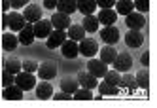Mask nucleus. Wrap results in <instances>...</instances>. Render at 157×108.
Segmentation results:
<instances>
[{
    "mask_svg": "<svg viewBox=\"0 0 157 108\" xmlns=\"http://www.w3.org/2000/svg\"><path fill=\"white\" fill-rule=\"evenodd\" d=\"M25 25H27V21L19 12H10V14H4L2 17V27H10L13 32H19Z\"/></svg>",
    "mask_w": 157,
    "mask_h": 108,
    "instance_id": "1",
    "label": "nucleus"
},
{
    "mask_svg": "<svg viewBox=\"0 0 157 108\" xmlns=\"http://www.w3.org/2000/svg\"><path fill=\"white\" fill-rule=\"evenodd\" d=\"M13 83L17 85V87H21L23 91H29V89H32V87L36 85V78L32 76V72H25V70H21V72H17V74H15Z\"/></svg>",
    "mask_w": 157,
    "mask_h": 108,
    "instance_id": "2",
    "label": "nucleus"
},
{
    "mask_svg": "<svg viewBox=\"0 0 157 108\" xmlns=\"http://www.w3.org/2000/svg\"><path fill=\"white\" fill-rule=\"evenodd\" d=\"M78 49H80V53L83 57H95L97 55V51H98V44H97V40L95 38H83L80 40V44H78Z\"/></svg>",
    "mask_w": 157,
    "mask_h": 108,
    "instance_id": "3",
    "label": "nucleus"
},
{
    "mask_svg": "<svg viewBox=\"0 0 157 108\" xmlns=\"http://www.w3.org/2000/svg\"><path fill=\"white\" fill-rule=\"evenodd\" d=\"M112 64H114V68H116L117 72H129L131 67H132V57H131V53H127V51L117 53Z\"/></svg>",
    "mask_w": 157,
    "mask_h": 108,
    "instance_id": "4",
    "label": "nucleus"
},
{
    "mask_svg": "<svg viewBox=\"0 0 157 108\" xmlns=\"http://www.w3.org/2000/svg\"><path fill=\"white\" fill-rule=\"evenodd\" d=\"M32 30H34V36L36 38H44V40H46L49 36V32L53 30L51 21L49 19H38V21L32 23Z\"/></svg>",
    "mask_w": 157,
    "mask_h": 108,
    "instance_id": "5",
    "label": "nucleus"
},
{
    "mask_svg": "<svg viewBox=\"0 0 157 108\" xmlns=\"http://www.w3.org/2000/svg\"><path fill=\"white\" fill-rule=\"evenodd\" d=\"M36 72H38V78H42V80H53L57 76V64L53 61H46V63L38 64Z\"/></svg>",
    "mask_w": 157,
    "mask_h": 108,
    "instance_id": "6",
    "label": "nucleus"
},
{
    "mask_svg": "<svg viewBox=\"0 0 157 108\" xmlns=\"http://www.w3.org/2000/svg\"><path fill=\"white\" fill-rule=\"evenodd\" d=\"M100 38H102L104 44L114 46V44H117V40H119V29L114 27V25H108V27H104L102 30H100Z\"/></svg>",
    "mask_w": 157,
    "mask_h": 108,
    "instance_id": "7",
    "label": "nucleus"
},
{
    "mask_svg": "<svg viewBox=\"0 0 157 108\" xmlns=\"http://www.w3.org/2000/svg\"><path fill=\"white\" fill-rule=\"evenodd\" d=\"M87 70L91 72L95 78H102L104 74H106V70H108V64H106V63H102L100 59L91 57V59H89V63H87Z\"/></svg>",
    "mask_w": 157,
    "mask_h": 108,
    "instance_id": "8",
    "label": "nucleus"
},
{
    "mask_svg": "<svg viewBox=\"0 0 157 108\" xmlns=\"http://www.w3.org/2000/svg\"><path fill=\"white\" fill-rule=\"evenodd\" d=\"M125 25H127L129 29L140 30V29L146 25V17H144V14H140V12H131V14L125 15Z\"/></svg>",
    "mask_w": 157,
    "mask_h": 108,
    "instance_id": "9",
    "label": "nucleus"
},
{
    "mask_svg": "<svg viewBox=\"0 0 157 108\" xmlns=\"http://www.w3.org/2000/svg\"><path fill=\"white\" fill-rule=\"evenodd\" d=\"M21 15L25 17L27 23H34V21L42 19V8H40L38 4H27Z\"/></svg>",
    "mask_w": 157,
    "mask_h": 108,
    "instance_id": "10",
    "label": "nucleus"
},
{
    "mask_svg": "<svg viewBox=\"0 0 157 108\" xmlns=\"http://www.w3.org/2000/svg\"><path fill=\"white\" fill-rule=\"evenodd\" d=\"M34 87H36V97H38L40 101H48V99H51V95H53V85H51L49 80H42L40 83L34 85Z\"/></svg>",
    "mask_w": 157,
    "mask_h": 108,
    "instance_id": "11",
    "label": "nucleus"
},
{
    "mask_svg": "<svg viewBox=\"0 0 157 108\" xmlns=\"http://www.w3.org/2000/svg\"><path fill=\"white\" fill-rule=\"evenodd\" d=\"M48 40V48L49 49H55V48H61V44L66 40V32L61 30V29H55L49 32V36L46 38Z\"/></svg>",
    "mask_w": 157,
    "mask_h": 108,
    "instance_id": "12",
    "label": "nucleus"
},
{
    "mask_svg": "<svg viewBox=\"0 0 157 108\" xmlns=\"http://www.w3.org/2000/svg\"><path fill=\"white\" fill-rule=\"evenodd\" d=\"M61 53H63V57H66V59H76L78 53H80V49H78V42H74L70 38L64 40L61 44Z\"/></svg>",
    "mask_w": 157,
    "mask_h": 108,
    "instance_id": "13",
    "label": "nucleus"
},
{
    "mask_svg": "<svg viewBox=\"0 0 157 108\" xmlns=\"http://www.w3.org/2000/svg\"><path fill=\"white\" fill-rule=\"evenodd\" d=\"M49 21H51V27L53 29H61V30H66V29L70 27V23H72L70 17L66 15V14H61V12H55Z\"/></svg>",
    "mask_w": 157,
    "mask_h": 108,
    "instance_id": "14",
    "label": "nucleus"
},
{
    "mask_svg": "<svg viewBox=\"0 0 157 108\" xmlns=\"http://www.w3.org/2000/svg\"><path fill=\"white\" fill-rule=\"evenodd\" d=\"M97 19H98L100 25L108 27V25H114V23H116L117 14H116V10H112V8H104V10H100V12H98Z\"/></svg>",
    "mask_w": 157,
    "mask_h": 108,
    "instance_id": "15",
    "label": "nucleus"
},
{
    "mask_svg": "<svg viewBox=\"0 0 157 108\" xmlns=\"http://www.w3.org/2000/svg\"><path fill=\"white\" fill-rule=\"evenodd\" d=\"M76 78H78V83H80L82 87H87V89H95V87H97V83H98V82H97L98 78H95V76H93V74L89 72V70L80 72Z\"/></svg>",
    "mask_w": 157,
    "mask_h": 108,
    "instance_id": "16",
    "label": "nucleus"
},
{
    "mask_svg": "<svg viewBox=\"0 0 157 108\" xmlns=\"http://www.w3.org/2000/svg\"><path fill=\"white\" fill-rule=\"evenodd\" d=\"M34 30H32V23H27L23 29L19 30V36H17V40H19V44H23V46H30L32 42H34Z\"/></svg>",
    "mask_w": 157,
    "mask_h": 108,
    "instance_id": "17",
    "label": "nucleus"
},
{
    "mask_svg": "<svg viewBox=\"0 0 157 108\" xmlns=\"http://www.w3.org/2000/svg\"><path fill=\"white\" fill-rule=\"evenodd\" d=\"M125 44H127L129 48H140V46L144 44V34H142L140 30L131 29L127 34H125Z\"/></svg>",
    "mask_w": 157,
    "mask_h": 108,
    "instance_id": "18",
    "label": "nucleus"
},
{
    "mask_svg": "<svg viewBox=\"0 0 157 108\" xmlns=\"http://www.w3.org/2000/svg\"><path fill=\"white\" fill-rule=\"evenodd\" d=\"M119 87L127 89L129 93L136 91V89H138V83H136V78H134V74H129V72L121 74V80H119Z\"/></svg>",
    "mask_w": 157,
    "mask_h": 108,
    "instance_id": "19",
    "label": "nucleus"
},
{
    "mask_svg": "<svg viewBox=\"0 0 157 108\" xmlns=\"http://www.w3.org/2000/svg\"><path fill=\"white\" fill-rule=\"evenodd\" d=\"M2 97H4L6 101H21V99H23V89L17 87L15 83L6 85V87H4V93H2Z\"/></svg>",
    "mask_w": 157,
    "mask_h": 108,
    "instance_id": "20",
    "label": "nucleus"
},
{
    "mask_svg": "<svg viewBox=\"0 0 157 108\" xmlns=\"http://www.w3.org/2000/svg\"><path fill=\"white\" fill-rule=\"evenodd\" d=\"M66 36L70 40H74V42H80V40L85 38V29L82 25H78V23H70V27L66 29Z\"/></svg>",
    "mask_w": 157,
    "mask_h": 108,
    "instance_id": "21",
    "label": "nucleus"
},
{
    "mask_svg": "<svg viewBox=\"0 0 157 108\" xmlns=\"http://www.w3.org/2000/svg\"><path fill=\"white\" fill-rule=\"evenodd\" d=\"M78 87H80V83H78V78L76 76H64L61 80V91L68 93V95H72Z\"/></svg>",
    "mask_w": 157,
    "mask_h": 108,
    "instance_id": "22",
    "label": "nucleus"
},
{
    "mask_svg": "<svg viewBox=\"0 0 157 108\" xmlns=\"http://www.w3.org/2000/svg\"><path fill=\"white\" fill-rule=\"evenodd\" d=\"M57 12H61V14H66V15H72L76 10H78V6H76V0H59L57 2Z\"/></svg>",
    "mask_w": 157,
    "mask_h": 108,
    "instance_id": "23",
    "label": "nucleus"
},
{
    "mask_svg": "<svg viewBox=\"0 0 157 108\" xmlns=\"http://www.w3.org/2000/svg\"><path fill=\"white\" fill-rule=\"evenodd\" d=\"M76 6H78V10H80L83 15H91V14H95V10H97V2H95V0H76Z\"/></svg>",
    "mask_w": 157,
    "mask_h": 108,
    "instance_id": "24",
    "label": "nucleus"
},
{
    "mask_svg": "<svg viewBox=\"0 0 157 108\" xmlns=\"http://www.w3.org/2000/svg\"><path fill=\"white\" fill-rule=\"evenodd\" d=\"M134 12V4H132V0H116V14L119 15H127Z\"/></svg>",
    "mask_w": 157,
    "mask_h": 108,
    "instance_id": "25",
    "label": "nucleus"
},
{
    "mask_svg": "<svg viewBox=\"0 0 157 108\" xmlns=\"http://www.w3.org/2000/svg\"><path fill=\"white\" fill-rule=\"evenodd\" d=\"M17 44H19V40H17V36L13 34V32H6V34L2 36V48L6 51H13L17 48Z\"/></svg>",
    "mask_w": 157,
    "mask_h": 108,
    "instance_id": "26",
    "label": "nucleus"
},
{
    "mask_svg": "<svg viewBox=\"0 0 157 108\" xmlns=\"http://www.w3.org/2000/svg\"><path fill=\"white\" fill-rule=\"evenodd\" d=\"M116 55H117V49L112 48V46H108V44H106V48L100 49V61L106 63V64H112V63H114Z\"/></svg>",
    "mask_w": 157,
    "mask_h": 108,
    "instance_id": "27",
    "label": "nucleus"
},
{
    "mask_svg": "<svg viewBox=\"0 0 157 108\" xmlns=\"http://www.w3.org/2000/svg\"><path fill=\"white\" fill-rule=\"evenodd\" d=\"M134 78H136V83H138V87H142V89H148L150 87V72H148V68H140L136 74H134Z\"/></svg>",
    "mask_w": 157,
    "mask_h": 108,
    "instance_id": "28",
    "label": "nucleus"
},
{
    "mask_svg": "<svg viewBox=\"0 0 157 108\" xmlns=\"http://www.w3.org/2000/svg\"><path fill=\"white\" fill-rule=\"evenodd\" d=\"M98 19L91 14V15H85L83 17V23H82V27L85 29V32H97L98 30Z\"/></svg>",
    "mask_w": 157,
    "mask_h": 108,
    "instance_id": "29",
    "label": "nucleus"
},
{
    "mask_svg": "<svg viewBox=\"0 0 157 108\" xmlns=\"http://www.w3.org/2000/svg\"><path fill=\"white\" fill-rule=\"evenodd\" d=\"M97 87H98V93L100 95H119V87L117 85H112V83H108V82H100V83H97Z\"/></svg>",
    "mask_w": 157,
    "mask_h": 108,
    "instance_id": "30",
    "label": "nucleus"
},
{
    "mask_svg": "<svg viewBox=\"0 0 157 108\" xmlns=\"http://www.w3.org/2000/svg\"><path fill=\"white\" fill-rule=\"evenodd\" d=\"M4 70L12 72V74L21 72V61H19L17 57H8V59L4 61Z\"/></svg>",
    "mask_w": 157,
    "mask_h": 108,
    "instance_id": "31",
    "label": "nucleus"
},
{
    "mask_svg": "<svg viewBox=\"0 0 157 108\" xmlns=\"http://www.w3.org/2000/svg\"><path fill=\"white\" fill-rule=\"evenodd\" d=\"M72 99H76V101H93V93L87 87H78L72 93Z\"/></svg>",
    "mask_w": 157,
    "mask_h": 108,
    "instance_id": "32",
    "label": "nucleus"
},
{
    "mask_svg": "<svg viewBox=\"0 0 157 108\" xmlns=\"http://www.w3.org/2000/svg\"><path fill=\"white\" fill-rule=\"evenodd\" d=\"M104 82H108V83H112V85H117L119 87V80H121V72H117L116 68L114 70H106V74H104Z\"/></svg>",
    "mask_w": 157,
    "mask_h": 108,
    "instance_id": "33",
    "label": "nucleus"
},
{
    "mask_svg": "<svg viewBox=\"0 0 157 108\" xmlns=\"http://www.w3.org/2000/svg\"><path fill=\"white\" fill-rule=\"evenodd\" d=\"M21 70H25V72H32V74H34V72L38 70V63H36V61H32V59L21 61Z\"/></svg>",
    "mask_w": 157,
    "mask_h": 108,
    "instance_id": "34",
    "label": "nucleus"
},
{
    "mask_svg": "<svg viewBox=\"0 0 157 108\" xmlns=\"http://www.w3.org/2000/svg\"><path fill=\"white\" fill-rule=\"evenodd\" d=\"M132 4H134V10L140 14H148V10H150V0H132Z\"/></svg>",
    "mask_w": 157,
    "mask_h": 108,
    "instance_id": "35",
    "label": "nucleus"
},
{
    "mask_svg": "<svg viewBox=\"0 0 157 108\" xmlns=\"http://www.w3.org/2000/svg\"><path fill=\"white\" fill-rule=\"evenodd\" d=\"M13 80H15V74L8 72V70H4V72H2V85H4V87H6V85H12V83H13Z\"/></svg>",
    "mask_w": 157,
    "mask_h": 108,
    "instance_id": "36",
    "label": "nucleus"
},
{
    "mask_svg": "<svg viewBox=\"0 0 157 108\" xmlns=\"http://www.w3.org/2000/svg\"><path fill=\"white\" fill-rule=\"evenodd\" d=\"M97 6H100V10H104V8H114L116 6V0H95Z\"/></svg>",
    "mask_w": 157,
    "mask_h": 108,
    "instance_id": "37",
    "label": "nucleus"
},
{
    "mask_svg": "<svg viewBox=\"0 0 157 108\" xmlns=\"http://www.w3.org/2000/svg\"><path fill=\"white\" fill-rule=\"evenodd\" d=\"M29 2L30 0H10V6H12L13 10H19V8H25Z\"/></svg>",
    "mask_w": 157,
    "mask_h": 108,
    "instance_id": "38",
    "label": "nucleus"
},
{
    "mask_svg": "<svg viewBox=\"0 0 157 108\" xmlns=\"http://www.w3.org/2000/svg\"><path fill=\"white\" fill-rule=\"evenodd\" d=\"M51 99H55V101H68V99H72V95H68V93L61 91V93H55V95H51Z\"/></svg>",
    "mask_w": 157,
    "mask_h": 108,
    "instance_id": "39",
    "label": "nucleus"
},
{
    "mask_svg": "<svg viewBox=\"0 0 157 108\" xmlns=\"http://www.w3.org/2000/svg\"><path fill=\"white\" fill-rule=\"evenodd\" d=\"M57 2H59V0H44V8H46V10H55Z\"/></svg>",
    "mask_w": 157,
    "mask_h": 108,
    "instance_id": "40",
    "label": "nucleus"
},
{
    "mask_svg": "<svg viewBox=\"0 0 157 108\" xmlns=\"http://www.w3.org/2000/svg\"><path fill=\"white\" fill-rule=\"evenodd\" d=\"M148 64H150V51H144V55H142V67L148 68Z\"/></svg>",
    "mask_w": 157,
    "mask_h": 108,
    "instance_id": "41",
    "label": "nucleus"
},
{
    "mask_svg": "<svg viewBox=\"0 0 157 108\" xmlns=\"http://www.w3.org/2000/svg\"><path fill=\"white\" fill-rule=\"evenodd\" d=\"M10 8H12V6H10V0H2V10H4V14L8 12Z\"/></svg>",
    "mask_w": 157,
    "mask_h": 108,
    "instance_id": "42",
    "label": "nucleus"
}]
</instances>
